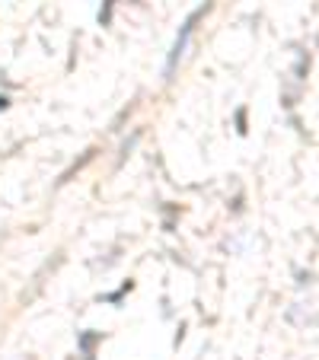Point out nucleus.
Segmentation results:
<instances>
[{"mask_svg":"<svg viewBox=\"0 0 319 360\" xmlns=\"http://www.w3.org/2000/svg\"><path fill=\"white\" fill-rule=\"evenodd\" d=\"M208 7L211 4H204V7H198L195 13L189 16V20L182 22V32H179V39H176V45H173V51H170V61H166V74H173V68L179 64V58H182V51H185V45H189V35H192V29H195V22L201 20L204 13H208Z\"/></svg>","mask_w":319,"mask_h":360,"instance_id":"nucleus-1","label":"nucleus"},{"mask_svg":"<svg viewBox=\"0 0 319 360\" xmlns=\"http://www.w3.org/2000/svg\"><path fill=\"white\" fill-rule=\"evenodd\" d=\"M4 109H7V99H4V96H0V112H4Z\"/></svg>","mask_w":319,"mask_h":360,"instance_id":"nucleus-2","label":"nucleus"}]
</instances>
